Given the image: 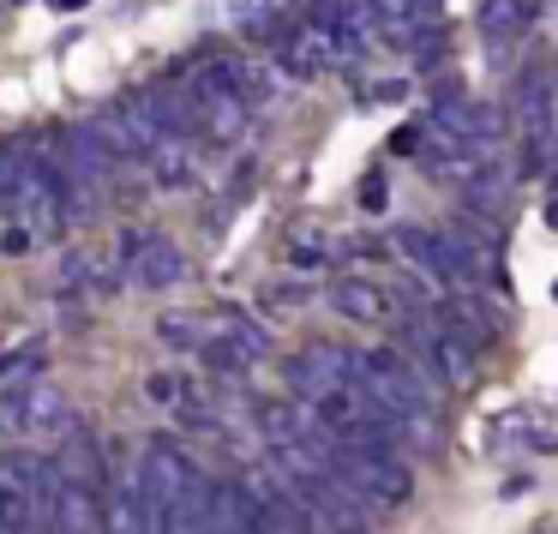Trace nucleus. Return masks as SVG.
Here are the masks:
<instances>
[{
    "label": "nucleus",
    "instance_id": "1",
    "mask_svg": "<svg viewBox=\"0 0 558 534\" xmlns=\"http://www.w3.org/2000/svg\"><path fill=\"white\" fill-rule=\"evenodd\" d=\"M361 390L390 414V421H421L433 414V385L421 378V366L409 354H390V349H366L361 354Z\"/></svg>",
    "mask_w": 558,
    "mask_h": 534
},
{
    "label": "nucleus",
    "instance_id": "2",
    "mask_svg": "<svg viewBox=\"0 0 558 534\" xmlns=\"http://www.w3.org/2000/svg\"><path fill=\"white\" fill-rule=\"evenodd\" d=\"M330 474H337V481H349L354 493H361L366 505H378V510H402L414 498V474L402 469L397 457H385V450L330 445Z\"/></svg>",
    "mask_w": 558,
    "mask_h": 534
},
{
    "label": "nucleus",
    "instance_id": "3",
    "mask_svg": "<svg viewBox=\"0 0 558 534\" xmlns=\"http://www.w3.org/2000/svg\"><path fill=\"white\" fill-rule=\"evenodd\" d=\"M193 97H198V114H205V133L210 138H222V145H229V138L246 133V109H253V102L241 97L229 61L198 66V73H193Z\"/></svg>",
    "mask_w": 558,
    "mask_h": 534
},
{
    "label": "nucleus",
    "instance_id": "4",
    "mask_svg": "<svg viewBox=\"0 0 558 534\" xmlns=\"http://www.w3.org/2000/svg\"><path fill=\"white\" fill-rule=\"evenodd\" d=\"M0 426L13 433H54V426H73V409L54 385H31V390H7L0 397Z\"/></svg>",
    "mask_w": 558,
    "mask_h": 534
},
{
    "label": "nucleus",
    "instance_id": "5",
    "mask_svg": "<svg viewBox=\"0 0 558 534\" xmlns=\"http://www.w3.org/2000/svg\"><path fill=\"white\" fill-rule=\"evenodd\" d=\"M126 270H133L138 289H174V282L186 277V258L174 241H162V234H126Z\"/></svg>",
    "mask_w": 558,
    "mask_h": 534
},
{
    "label": "nucleus",
    "instance_id": "6",
    "mask_svg": "<svg viewBox=\"0 0 558 534\" xmlns=\"http://www.w3.org/2000/svg\"><path fill=\"white\" fill-rule=\"evenodd\" d=\"M397 253L409 258V270L433 282H462V265H457V246H450L445 229H421V222H402L397 229Z\"/></svg>",
    "mask_w": 558,
    "mask_h": 534
},
{
    "label": "nucleus",
    "instance_id": "7",
    "mask_svg": "<svg viewBox=\"0 0 558 534\" xmlns=\"http://www.w3.org/2000/svg\"><path fill=\"white\" fill-rule=\"evenodd\" d=\"M330 313H342L349 325H390L397 318V294L366 277H337L330 282Z\"/></svg>",
    "mask_w": 558,
    "mask_h": 534
},
{
    "label": "nucleus",
    "instance_id": "8",
    "mask_svg": "<svg viewBox=\"0 0 558 534\" xmlns=\"http://www.w3.org/2000/svg\"><path fill=\"white\" fill-rule=\"evenodd\" d=\"M282 66H289L294 78H318V73H330V66H342V49L318 19H306V25H294L289 43H282Z\"/></svg>",
    "mask_w": 558,
    "mask_h": 534
},
{
    "label": "nucleus",
    "instance_id": "9",
    "mask_svg": "<svg viewBox=\"0 0 558 534\" xmlns=\"http://www.w3.org/2000/svg\"><path fill=\"white\" fill-rule=\"evenodd\" d=\"M210 529L217 534H265V510L246 481H217L210 493Z\"/></svg>",
    "mask_w": 558,
    "mask_h": 534
},
{
    "label": "nucleus",
    "instance_id": "10",
    "mask_svg": "<svg viewBox=\"0 0 558 534\" xmlns=\"http://www.w3.org/2000/svg\"><path fill=\"white\" fill-rule=\"evenodd\" d=\"M109 169H114V157H109V145L97 138V126H66V181L97 186Z\"/></svg>",
    "mask_w": 558,
    "mask_h": 534
},
{
    "label": "nucleus",
    "instance_id": "11",
    "mask_svg": "<svg viewBox=\"0 0 558 534\" xmlns=\"http://www.w3.org/2000/svg\"><path fill=\"white\" fill-rule=\"evenodd\" d=\"M366 19L385 31V43H402V49H414V43L433 31V19H421L414 0H366Z\"/></svg>",
    "mask_w": 558,
    "mask_h": 534
},
{
    "label": "nucleus",
    "instance_id": "12",
    "mask_svg": "<svg viewBox=\"0 0 558 534\" xmlns=\"http://www.w3.org/2000/svg\"><path fill=\"white\" fill-rule=\"evenodd\" d=\"M210 493H217V481H205V474H198V481L174 498L162 534H217V529H210Z\"/></svg>",
    "mask_w": 558,
    "mask_h": 534
},
{
    "label": "nucleus",
    "instance_id": "13",
    "mask_svg": "<svg viewBox=\"0 0 558 534\" xmlns=\"http://www.w3.org/2000/svg\"><path fill=\"white\" fill-rule=\"evenodd\" d=\"M546 109H553V85H546L541 73H529V78H522V90H517L522 138H546V133H553V121H558V114H546Z\"/></svg>",
    "mask_w": 558,
    "mask_h": 534
},
{
    "label": "nucleus",
    "instance_id": "14",
    "mask_svg": "<svg viewBox=\"0 0 558 534\" xmlns=\"http://www.w3.org/2000/svg\"><path fill=\"white\" fill-rule=\"evenodd\" d=\"M210 337L234 342V349L246 354V366H258V361H265V354H270V330H265V325H253V318H246V313H234V306H229V313L217 318V325H210Z\"/></svg>",
    "mask_w": 558,
    "mask_h": 534
},
{
    "label": "nucleus",
    "instance_id": "15",
    "mask_svg": "<svg viewBox=\"0 0 558 534\" xmlns=\"http://www.w3.org/2000/svg\"><path fill=\"white\" fill-rule=\"evenodd\" d=\"M481 31L493 43H510L529 31V0H481Z\"/></svg>",
    "mask_w": 558,
    "mask_h": 534
},
{
    "label": "nucleus",
    "instance_id": "16",
    "mask_svg": "<svg viewBox=\"0 0 558 534\" xmlns=\"http://www.w3.org/2000/svg\"><path fill=\"white\" fill-rule=\"evenodd\" d=\"M505 193H510L505 162H481V169H474V181H469V205H474V217H493V210H505Z\"/></svg>",
    "mask_w": 558,
    "mask_h": 534
},
{
    "label": "nucleus",
    "instance_id": "17",
    "mask_svg": "<svg viewBox=\"0 0 558 534\" xmlns=\"http://www.w3.org/2000/svg\"><path fill=\"white\" fill-rule=\"evenodd\" d=\"M157 337L169 342V349H186V354H198L210 342V325H193V318H162L157 325Z\"/></svg>",
    "mask_w": 558,
    "mask_h": 534
},
{
    "label": "nucleus",
    "instance_id": "18",
    "mask_svg": "<svg viewBox=\"0 0 558 534\" xmlns=\"http://www.w3.org/2000/svg\"><path fill=\"white\" fill-rule=\"evenodd\" d=\"M43 373V342H19L7 361H0V385H13V378H31Z\"/></svg>",
    "mask_w": 558,
    "mask_h": 534
},
{
    "label": "nucleus",
    "instance_id": "19",
    "mask_svg": "<svg viewBox=\"0 0 558 534\" xmlns=\"http://www.w3.org/2000/svg\"><path fill=\"white\" fill-rule=\"evenodd\" d=\"M157 181L162 186H186V181H193V157H186L181 145H162L157 150Z\"/></svg>",
    "mask_w": 558,
    "mask_h": 534
},
{
    "label": "nucleus",
    "instance_id": "20",
    "mask_svg": "<svg viewBox=\"0 0 558 534\" xmlns=\"http://www.w3.org/2000/svg\"><path fill=\"white\" fill-rule=\"evenodd\" d=\"M234 13H241V25H258V19H270V7L277 0H229Z\"/></svg>",
    "mask_w": 558,
    "mask_h": 534
},
{
    "label": "nucleus",
    "instance_id": "21",
    "mask_svg": "<svg viewBox=\"0 0 558 534\" xmlns=\"http://www.w3.org/2000/svg\"><path fill=\"white\" fill-rule=\"evenodd\" d=\"M145 390H150V397H157V402H174V397H186V390H181V385H174V378H169V373H157V378H150V385H145Z\"/></svg>",
    "mask_w": 558,
    "mask_h": 534
},
{
    "label": "nucleus",
    "instance_id": "22",
    "mask_svg": "<svg viewBox=\"0 0 558 534\" xmlns=\"http://www.w3.org/2000/svg\"><path fill=\"white\" fill-rule=\"evenodd\" d=\"M361 198H366V210H378V205H385V181H378V174H373V181H366V193H361Z\"/></svg>",
    "mask_w": 558,
    "mask_h": 534
},
{
    "label": "nucleus",
    "instance_id": "23",
    "mask_svg": "<svg viewBox=\"0 0 558 534\" xmlns=\"http://www.w3.org/2000/svg\"><path fill=\"white\" fill-rule=\"evenodd\" d=\"M402 90H409V85H402V78H390V85H378V90H373V97H378V102H397V97H402Z\"/></svg>",
    "mask_w": 558,
    "mask_h": 534
},
{
    "label": "nucleus",
    "instance_id": "24",
    "mask_svg": "<svg viewBox=\"0 0 558 534\" xmlns=\"http://www.w3.org/2000/svg\"><path fill=\"white\" fill-rule=\"evenodd\" d=\"M414 7H421V19H433L438 7H445V0H414Z\"/></svg>",
    "mask_w": 558,
    "mask_h": 534
},
{
    "label": "nucleus",
    "instance_id": "25",
    "mask_svg": "<svg viewBox=\"0 0 558 534\" xmlns=\"http://www.w3.org/2000/svg\"><path fill=\"white\" fill-rule=\"evenodd\" d=\"M546 222H553V229H558V193H553V205H546Z\"/></svg>",
    "mask_w": 558,
    "mask_h": 534
},
{
    "label": "nucleus",
    "instance_id": "26",
    "mask_svg": "<svg viewBox=\"0 0 558 534\" xmlns=\"http://www.w3.org/2000/svg\"><path fill=\"white\" fill-rule=\"evenodd\" d=\"M54 7H61V13H73V7H85V0H54Z\"/></svg>",
    "mask_w": 558,
    "mask_h": 534
},
{
    "label": "nucleus",
    "instance_id": "27",
    "mask_svg": "<svg viewBox=\"0 0 558 534\" xmlns=\"http://www.w3.org/2000/svg\"><path fill=\"white\" fill-rule=\"evenodd\" d=\"M0 253H13V234H0Z\"/></svg>",
    "mask_w": 558,
    "mask_h": 534
},
{
    "label": "nucleus",
    "instance_id": "28",
    "mask_svg": "<svg viewBox=\"0 0 558 534\" xmlns=\"http://www.w3.org/2000/svg\"><path fill=\"white\" fill-rule=\"evenodd\" d=\"M553 157H558V121H553Z\"/></svg>",
    "mask_w": 558,
    "mask_h": 534
},
{
    "label": "nucleus",
    "instance_id": "29",
    "mask_svg": "<svg viewBox=\"0 0 558 534\" xmlns=\"http://www.w3.org/2000/svg\"><path fill=\"white\" fill-rule=\"evenodd\" d=\"M7 7H13V0H0V13H7Z\"/></svg>",
    "mask_w": 558,
    "mask_h": 534
}]
</instances>
